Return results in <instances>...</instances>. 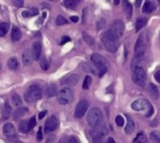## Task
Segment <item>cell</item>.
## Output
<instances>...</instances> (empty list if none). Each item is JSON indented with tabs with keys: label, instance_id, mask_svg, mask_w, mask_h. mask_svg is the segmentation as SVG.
I'll return each instance as SVG.
<instances>
[{
	"label": "cell",
	"instance_id": "1",
	"mask_svg": "<svg viewBox=\"0 0 160 143\" xmlns=\"http://www.w3.org/2000/svg\"><path fill=\"white\" fill-rule=\"evenodd\" d=\"M101 40L106 50L110 52H115L120 46L119 37L114 35L111 30H108L102 35Z\"/></svg>",
	"mask_w": 160,
	"mask_h": 143
},
{
	"label": "cell",
	"instance_id": "2",
	"mask_svg": "<svg viewBox=\"0 0 160 143\" xmlns=\"http://www.w3.org/2000/svg\"><path fill=\"white\" fill-rule=\"evenodd\" d=\"M91 60H92V62L94 63L96 71L98 73V76L102 77L103 75L107 72L108 70V66L109 63L108 61L100 54H93L91 55Z\"/></svg>",
	"mask_w": 160,
	"mask_h": 143
},
{
	"label": "cell",
	"instance_id": "3",
	"mask_svg": "<svg viewBox=\"0 0 160 143\" xmlns=\"http://www.w3.org/2000/svg\"><path fill=\"white\" fill-rule=\"evenodd\" d=\"M41 95H42L41 88L39 85L33 84L31 86H29L25 91V101H27L29 103H32V102H36L39 99H40Z\"/></svg>",
	"mask_w": 160,
	"mask_h": 143
},
{
	"label": "cell",
	"instance_id": "4",
	"mask_svg": "<svg viewBox=\"0 0 160 143\" xmlns=\"http://www.w3.org/2000/svg\"><path fill=\"white\" fill-rule=\"evenodd\" d=\"M87 121L91 127H98L102 123V113L101 110L98 108L91 109L87 115Z\"/></svg>",
	"mask_w": 160,
	"mask_h": 143
},
{
	"label": "cell",
	"instance_id": "5",
	"mask_svg": "<svg viewBox=\"0 0 160 143\" xmlns=\"http://www.w3.org/2000/svg\"><path fill=\"white\" fill-rule=\"evenodd\" d=\"M147 37L144 34H141L135 44V57L143 58L147 50Z\"/></svg>",
	"mask_w": 160,
	"mask_h": 143
},
{
	"label": "cell",
	"instance_id": "6",
	"mask_svg": "<svg viewBox=\"0 0 160 143\" xmlns=\"http://www.w3.org/2000/svg\"><path fill=\"white\" fill-rule=\"evenodd\" d=\"M132 79L137 85L144 87L146 84V80H147V74H146L145 69L141 66H137L133 70Z\"/></svg>",
	"mask_w": 160,
	"mask_h": 143
},
{
	"label": "cell",
	"instance_id": "7",
	"mask_svg": "<svg viewBox=\"0 0 160 143\" xmlns=\"http://www.w3.org/2000/svg\"><path fill=\"white\" fill-rule=\"evenodd\" d=\"M73 93L70 89L68 88H63L57 93V99L60 104L62 105H67L70 104L73 101Z\"/></svg>",
	"mask_w": 160,
	"mask_h": 143
},
{
	"label": "cell",
	"instance_id": "8",
	"mask_svg": "<svg viewBox=\"0 0 160 143\" xmlns=\"http://www.w3.org/2000/svg\"><path fill=\"white\" fill-rule=\"evenodd\" d=\"M131 108L136 111H142V110H149L152 108V106L145 99H138L131 104Z\"/></svg>",
	"mask_w": 160,
	"mask_h": 143
},
{
	"label": "cell",
	"instance_id": "9",
	"mask_svg": "<svg viewBox=\"0 0 160 143\" xmlns=\"http://www.w3.org/2000/svg\"><path fill=\"white\" fill-rule=\"evenodd\" d=\"M88 107H89V104L86 100H81L77 107H76V109H75V117L76 118H82L83 115H84L86 113V111L88 109Z\"/></svg>",
	"mask_w": 160,
	"mask_h": 143
},
{
	"label": "cell",
	"instance_id": "10",
	"mask_svg": "<svg viewBox=\"0 0 160 143\" xmlns=\"http://www.w3.org/2000/svg\"><path fill=\"white\" fill-rule=\"evenodd\" d=\"M110 30L114 35H116L120 39V37L123 36L124 31H125V25H124V22H122L121 20H115V21L113 22V24L111 25V28Z\"/></svg>",
	"mask_w": 160,
	"mask_h": 143
},
{
	"label": "cell",
	"instance_id": "11",
	"mask_svg": "<svg viewBox=\"0 0 160 143\" xmlns=\"http://www.w3.org/2000/svg\"><path fill=\"white\" fill-rule=\"evenodd\" d=\"M58 125V121L55 116H51L47 119L46 123H45L44 130L45 133H51L52 131H55L56 129V127Z\"/></svg>",
	"mask_w": 160,
	"mask_h": 143
},
{
	"label": "cell",
	"instance_id": "12",
	"mask_svg": "<svg viewBox=\"0 0 160 143\" xmlns=\"http://www.w3.org/2000/svg\"><path fill=\"white\" fill-rule=\"evenodd\" d=\"M79 76L77 74H71L70 76H67L61 80V84L65 86H73L75 84H77V82L79 81Z\"/></svg>",
	"mask_w": 160,
	"mask_h": 143
},
{
	"label": "cell",
	"instance_id": "13",
	"mask_svg": "<svg viewBox=\"0 0 160 143\" xmlns=\"http://www.w3.org/2000/svg\"><path fill=\"white\" fill-rule=\"evenodd\" d=\"M3 133L6 137L10 139L16 137V129H15L14 125L10 123H7L3 126Z\"/></svg>",
	"mask_w": 160,
	"mask_h": 143
},
{
	"label": "cell",
	"instance_id": "14",
	"mask_svg": "<svg viewBox=\"0 0 160 143\" xmlns=\"http://www.w3.org/2000/svg\"><path fill=\"white\" fill-rule=\"evenodd\" d=\"M32 56L34 60H40L41 54V43L40 42H35L32 46Z\"/></svg>",
	"mask_w": 160,
	"mask_h": 143
},
{
	"label": "cell",
	"instance_id": "15",
	"mask_svg": "<svg viewBox=\"0 0 160 143\" xmlns=\"http://www.w3.org/2000/svg\"><path fill=\"white\" fill-rule=\"evenodd\" d=\"M109 132H108V129H107L106 126H98V127H96L95 130L91 131V136H92L93 138H95V137L103 138Z\"/></svg>",
	"mask_w": 160,
	"mask_h": 143
},
{
	"label": "cell",
	"instance_id": "16",
	"mask_svg": "<svg viewBox=\"0 0 160 143\" xmlns=\"http://www.w3.org/2000/svg\"><path fill=\"white\" fill-rule=\"evenodd\" d=\"M28 112V109L25 108V107H22V108H18L16 110H15L14 114H13V119L14 121H18L19 119L22 118L24 116H25Z\"/></svg>",
	"mask_w": 160,
	"mask_h": 143
},
{
	"label": "cell",
	"instance_id": "17",
	"mask_svg": "<svg viewBox=\"0 0 160 143\" xmlns=\"http://www.w3.org/2000/svg\"><path fill=\"white\" fill-rule=\"evenodd\" d=\"M33 61V56H32V52L29 50L25 51V52L22 54V63L25 66H29L32 64Z\"/></svg>",
	"mask_w": 160,
	"mask_h": 143
},
{
	"label": "cell",
	"instance_id": "18",
	"mask_svg": "<svg viewBox=\"0 0 160 143\" xmlns=\"http://www.w3.org/2000/svg\"><path fill=\"white\" fill-rule=\"evenodd\" d=\"M124 10H125L126 18L130 19L132 17V13H133V7L128 2V0H124Z\"/></svg>",
	"mask_w": 160,
	"mask_h": 143
},
{
	"label": "cell",
	"instance_id": "19",
	"mask_svg": "<svg viewBox=\"0 0 160 143\" xmlns=\"http://www.w3.org/2000/svg\"><path fill=\"white\" fill-rule=\"evenodd\" d=\"M135 130V123L133 121V119L127 116V124L126 125L125 131L126 134H132Z\"/></svg>",
	"mask_w": 160,
	"mask_h": 143
},
{
	"label": "cell",
	"instance_id": "20",
	"mask_svg": "<svg viewBox=\"0 0 160 143\" xmlns=\"http://www.w3.org/2000/svg\"><path fill=\"white\" fill-rule=\"evenodd\" d=\"M148 92H149L151 97H152V98H153V99H157V98H158L159 93H158L157 87H156L154 83H150V84H149Z\"/></svg>",
	"mask_w": 160,
	"mask_h": 143
},
{
	"label": "cell",
	"instance_id": "21",
	"mask_svg": "<svg viewBox=\"0 0 160 143\" xmlns=\"http://www.w3.org/2000/svg\"><path fill=\"white\" fill-rule=\"evenodd\" d=\"M10 114H11V108L10 106V104L7 102H6L5 105H4L3 110H2V118H3V120L9 119Z\"/></svg>",
	"mask_w": 160,
	"mask_h": 143
},
{
	"label": "cell",
	"instance_id": "22",
	"mask_svg": "<svg viewBox=\"0 0 160 143\" xmlns=\"http://www.w3.org/2000/svg\"><path fill=\"white\" fill-rule=\"evenodd\" d=\"M153 10H154V4L152 3L150 0H146V1L144 2L143 7H142V12L149 14Z\"/></svg>",
	"mask_w": 160,
	"mask_h": 143
},
{
	"label": "cell",
	"instance_id": "23",
	"mask_svg": "<svg viewBox=\"0 0 160 143\" xmlns=\"http://www.w3.org/2000/svg\"><path fill=\"white\" fill-rule=\"evenodd\" d=\"M21 37H22V32H21V30L16 27V26H14L11 30V39L12 40L14 41H18L21 39Z\"/></svg>",
	"mask_w": 160,
	"mask_h": 143
},
{
	"label": "cell",
	"instance_id": "24",
	"mask_svg": "<svg viewBox=\"0 0 160 143\" xmlns=\"http://www.w3.org/2000/svg\"><path fill=\"white\" fill-rule=\"evenodd\" d=\"M147 24V19L144 18V17H141V18H138L136 22V32H139L141 29H142L144 26L146 25Z\"/></svg>",
	"mask_w": 160,
	"mask_h": 143
},
{
	"label": "cell",
	"instance_id": "25",
	"mask_svg": "<svg viewBox=\"0 0 160 143\" xmlns=\"http://www.w3.org/2000/svg\"><path fill=\"white\" fill-rule=\"evenodd\" d=\"M81 2V0H64V4L67 7V9L74 10L76 9V7L78 6V4Z\"/></svg>",
	"mask_w": 160,
	"mask_h": 143
},
{
	"label": "cell",
	"instance_id": "26",
	"mask_svg": "<svg viewBox=\"0 0 160 143\" xmlns=\"http://www.w3.org/2000/svg\"><path fill=\"white\" fill-rule=\"evenodd\" d=\"M18 66H19L18 60L15 57L10 58L9 61H7V66H9V69H10L12 70H15L16 69H18Z\"/></svg>",
	"mask_w": 160,
	"mask_h": 143
},
{
	"label": "cell",
	"instance_id": "27",
	"mask_svg": "<svg viewBox=\"0 0 160 143\" xmlns=\"http://www.w3.org/2000/svg\"><path fill=\"white\" fill-rule=\"evenodd\" d=\"M133 143H147V138L142 132L139 133L133 140Z\"/></svg>",
	"mask_w": 160,
	"mask_h": 143
},
{
	"label": "cell",
	"instance_id": "28",
	"mask_svg": "<svg viewBox=\"0 0 160 143\" xmlns=\"http://www.w3.org/2000/svg\"><path fill=\"white\" fill-rule=\"evenodd\" d=\"M39 14V10H37V9H36V7H33L32 10H30L28 11H24L22 13V17L25 18H28V17H33V16H36V15Z\"/></svg>",
	"mask_w": 160,
	"mask_h": 143
},
{
	"label": "cell",
	"instance_id": "29",
	"mask_svg": "<svg viewBox=\"0 0 160 143\" xmlns=\"http://www.w3.org/2000/svg\"><path fill=\"white\" fill-rule=\"evenodd\" d=\"M10 25L7 22H0V36H4L9 31Z\"/></svg>",
	"mask_w": 160,
	"mask_h": 143
},
{
	"label": "cell",
	"instance_id": "30",
	"mask_svg": "<svg viewBox=\"0 0 160 143\" xmlns=\"http://www.w3.org/2000/svg\"><path fill=\"white\" fill-rule=\"evenodd\" d=\"M82 37H83V40H84V42L89 45V46H93L94 43H95V40L91 36H89L86 32H82Z\"/></svg>",
	"mask_w": 160,
	"mask_h": 143
},
{
	"label": "cell",
	"instance_id": "31",
	"mask_svg": "<svg viewBox=\"0 0 160 143\" xmlns=\"http://www.w3.org/2000/svg\"><path fill=\"white\" fill-rule=\"evenodd\" d=\"M19 130L22 133H27L30 129H29V126H28V122L24 120V121H22L19 124Z\"/></svg>",
	"mask_w": 160,
	"mask_h": 143
},
{
	"label": "cell",
	"instance_id": "32",
	"mask_svg": "<svg viewBox=\"0 0 160 143\" xmlns=\"http://www.w3.org/2000/svg\"><path fill=\"white\" fill-rule=\"evenodd\" d=\"M55 95V85H49L46 89H45V95L47 97H51V96H53Z\"/></svg>",
	"mask_w": 160,
	"mask_h": 143
},
{
	"label": "cell",
	"instance_id": "33",
	"mask_svg": "<svg viewBox=\"0 0 160 143\" xmlns=\"http://www.w3.org/2000/svg\"><path fill=\"white\" fill-rule=\"evenodd\" d=\"M150 138L154 142L160 143V132L158 131H153L150 134Z\"/></svg>",
	"mask_w": 160,
	"mask_h": 143
},
{
	"label": "cell",
	"instance_id": "34",
	"mask_svg": "<svg viewBox=\"0 0 160 143\" xmlns=\"http://www.w3.org/2000/svg\"><path fill=\"white\" fill-rule=\"evenodd\" d=\"M11 100H12V103L16 107H19V106H21V105H22V99H21L20 95H18L17 94H13L12 95Z\"/></svg>",
	"mask_w": 160,
	"mask_h": 143
},
{
	"label": "cell",
	"instance_id": "35",
	"mask_svg": "<svg viewBox=\"0 0 160 143\" xmlns=\"http://www.w3.org/2000/svg\"><path fill=\"white\" fill-rule=\"evenodd\" d=\"M91 83H92V78H91L90 76H86L84 80H83V83H82V89H84V90H87Z\"/></svg>",
	"mask_w": 160,
	"mask_h": 143
},
{
	"label": "cell",
	"instance_id": "36",
	"mask_svg": "<svg viewBox=\"0 0 160 143\" xmlns=\"http://www.w3.org/2000/svg\"><path fill=\"white\" fill-rule=\"evenodd\" d=\"M40 60V66H41V69L43 70H47L49 69V64H48L47 59L45 58V57H42Z\"/></svg>",
	"mask_w": 160,
	"mask_h": 143
},
{
	"label": "cell",
	"instance_id": "37",
	"mask_svg": "<svg viewBox=\"0 0 160 143\" xmlns=\"http://www.w3.org/2000/svg\"><path fill=\"white\" fill-rule=\"evenodd\" d=\"M66 24H67V21L63 16L59 15V16L56 18V25H66Z\"/></svg>",
	"mask_w": 160,
	"mask_h": 143
},
{
	"label": "cell",
	"instance_id": "38",
	"mask_svg": "<svg viewBox=\"0 0 160 143\" xmlns=\"http://www.w3.org/2000/svg\"><path fill=\"white\" fill-rule=\"evenodd\" d=\"M115 123L118 126H123L124 124H125V119L122 117L121 115H117L116 118H115Z\"/></svg>",
	"mask_w": 160,
	"mask_h": 143
},
{
	"label": "cell",
	"instance_id": "39",
	"mask_svg": "<svg viewBox=\"0 0 160 143\" xmlns=\"http://www.w3.org/2000/svg\"><path fill=\"white\" fill-rule=\"evenodd\" d=\"M82 69L86 72H95V69L93 66H91L90 64H84L82 66Z\"/></svg>",
	"mask_w": 160,
	"mask_h": 143
},
{
	"label": "cell",
	"instance_id": "40",
	"mask_svg": "<svg viewBox=\"0 0 160 143\" xmlns=\"http://www.w3.org/2000/svg\"><path fill=\"white\" fill-rule=\"evenodd\" d=\"M105 25H106V21H105V19H100V20H98L97 22H96L97 30H100V29L104 28Z\"/></svg>",
	"mask_w": 160,
	"mask_h": 143
},
{
	"label": "cell",
	"instance_id": "41",
	"mask_svg": "<svg viewBox=\"0 0 160 143\" xmlns=\"http://www.w3.org/2000/svg\"><path fill=\"white\" fill-rule=\"evenodd\" d=\"M36 124H37V122H36V117L35 116H33L31 119H30V121L28 122V126H29V129L31 130V129H33L34 127L36 126Z\"/></svg>",
	"mask_w": 160,
	"mask_h": 143
},
{
	"label": "cell",
	"instance_id": "42",
	"mask_svg": "<svg viewBox=\"0 0 160 143\" xmlns=\"http://www.w3.org/2000/svg\"><path fill=\"white\" fill-rule=\"evenodd\" d=\"M68 41H70V37L67 36H63L60 39V45H64V44L67 43Z\"/></svg>",
	"mask_w": 160,
	"mask_h": 143
},
{
	"label": "cell",
	"instance_id": "43",
	"mask_svg": "<svg viewBox=\"0 0 160 143\" xmlns=\"http://www.w3.org/2000/svg\"><path fill=\"white\" fill-rule=\"evenodd\" d=\"M12 2L15 7H22L24 6V0H12Z\"/></svg>",
	"mask_w": 160,
	"mask_h": 143
},
{
	"label": "cell",
	"instance_id": "44",
	"mask_svg": "<svg viewBox=\"0 0 160 143\" xmlns=\"http://www.w3.org/2000/svg\"><path fill=\"white\" fill-rule=\"evenodd\" d=\"M43 139V136H42V129H41V127H40L39 128V132H37V141H41Z\"/></svg>",
	"mask_w": 160,
	"mask_h": 143
},
{
	"label": "cell",
	"instance_id": "45",
	"mask_svg": "<svg viewBox=\"0 0 160 143\" xmlns=\"http://www.w3.org/2000/svg\"><path fill=\"white\" fill-rule=\"evenodd\" d=\"M93 143H103V138H101V137L93 138Z\"/></svg>",
	"mask_w": 160,
	"mask_h": 143
},
{
	"label": "cell",
	"instance_id": "46",
	"mask_svg": "<svg viewBox=\"0 0 160 143\" xmlns=\"http://www.w3.org/2000/svg\"><path fill=\"white\" fill-rule=\"evenodd\" d=\"M155 79H156V80L158 82V83H160V70H158V71L155 74Z\"/></svg>",
	"mask_w": 160,
	"mask_h": 143
},
{
	"label": "cell",
	"instance_id": "47",
	"mask_svg": "<svg viewBox=\"0 0 160 143\" xmlns=\"http://www.w3.org/2000/svg\"><path fill=\"white\" fill-rule=\"evenodd\" d=\"M46 114H47V111H46V110H43V111L40 112V114H39V118H40V120H42L45 116H46Z\"/></svg>",
	"mask_w": 160,
	"mask_h": 143
},
{
	"label": "cell",
	"instance_id": "48",
	"mask_svg": "<svg viewBox=\"0 0 160 143\" xmlns=\"http://www.w3.org/2000/svg\"><path fill=\"white\" fill-rule=\"evenodd\" d=\"M67 143H78V140H77V139H76L75 137H71L70 139H68Z\"/></svg>",
	"mask_w": 160,
	"mask_h": 143
},
{
	"label": "cell",
	"instance_id": "49",
	"mask_svg": "<svg viewBox=\"0 0 160 143\" xmlns=\"http://www.w3.org/2000/svg\"><path fill=\"white\" fill-rule=\"evenodd\" d=\"M70 21H72L73 22H77L79 21V17L78 16H71L70 17Z\"/></svg>",
	"mask_w": 160,
	"mask_h": 143
},
{
	"label": "cell",
	"instance_id": "50",
	"mask_svg": "<svg viewBox=\"0 0 160 143\" xmlns=\"http://www.w3.org/2000/svg\"><path fill=\"white\" fill-rule=\"evenodd\" d=\"M141 2H142V0H136V6L140 7L141 5Z\"/></svg>",
	"mask_w": 160,
	"mask_h": 143
},
{
	"label": "cell",
	"instance_id": "51",
	"mask_svg": "<svg viewBox=\"0 0 160 143\" xmlns=\"http://www.w3.org/2000/svg\"><path fill=\"white\" fill-rule=\"evenodd\" d=\"M107 143H116L115 141H114V139L112 138H109L108 141H107Z\"/></svg>",
	"mask_w": 160,
	"mask_h": 143
},
{
	"label": "cell",
	"instance_id": "52",
	"mask_svg": "<svg viewBox=\"0 0 160 143\" xmlns=\"http://www.w3.org/2000/svg\"><path fill=\"white\" fill-rule=\"evenodd\" d=\"M120 1H121V0H114V5H115V6L119 5V4H120Z\"/></svg>",
	"mask_w": 160,
	"mask_h": 143
},
{
	"label": "cell",
	"instance_id": "53",
	"mask_svg": "<svg viewBox=\"0 0 160 143\" xmlns=\"http://www.w3.org/2000/svg\"><path fill=\"white\" fill-rule=\"evenodd\" d=\"M59 143H67V141H66V139H65V138H63L62 139H61V141H60Z\"/></svg>",
	"mask_w": 160,
	"mask_h": 143
},
{
	"label": "cell",
	"instance_id": "54",
	"mask_svg": "<svg viewBox=\"0 0 160 143\" xmlns=\"http://www.w3.org/2000/svg\"><path fill=\"white\" fill-rule=\"evenodd\" d=\"M49 1H57V0H49Z\"/></svg>",
	"mask_w": 160,
	"mask_h": 143
},
{
	"label": "cell",
	"instance_id": "55",
	"mask_svg": "<svg viewBox=\"0 0 160 143\" xmlns=\"http://www.w3.org/2000/svg\"><path fill=\"white\" fill-rule=\"evenodd\" d=\"M1 67H2V66H1V64H0V69H1Z\"/></svg>",
	"mask_w": 160,
	"mask_h": 143
},
{
	"label": "cell",
	"instance_id": "56",
	"mask_svg": "<svg viewBox=\"0 0 160 143\" xmlns=\"http://www.w3.org/2000/svg\"><path fill=\"white\" fill-rule=\"evenodd\" d=\"M16 143H22V142H20V141H17Z\"/></svg>",
	"mask_w": 160,
	"mask_h": 143
},
{
	"label": "cell",
	"instance_id": "57",
	"mask_svg": "<svg viewBox=\"0 0 160 143\" xmlns=\"http://www.w3.org/2000/svg\"><path fill=\"white\" fill-rule=\"evenodd\" d=\"M159 3H160V0H159Z\"/></svg>",
	"mask_w": 160,
	"mask_h": 143
},
{
	"label": "cell",
	"instance_id": "58",
	"mask_svg": "<svg viewBox=\"0 0 160 143\" xmlns=\"http://www.w3.org/2000/svg\"><path fill=\"white\" fill-rule=\"evenodd\" d=\"M0 9H1V7H0Z\"/></svg>",
	"mask_w": 160,
	"mask_h": 143
}]
</instances>
